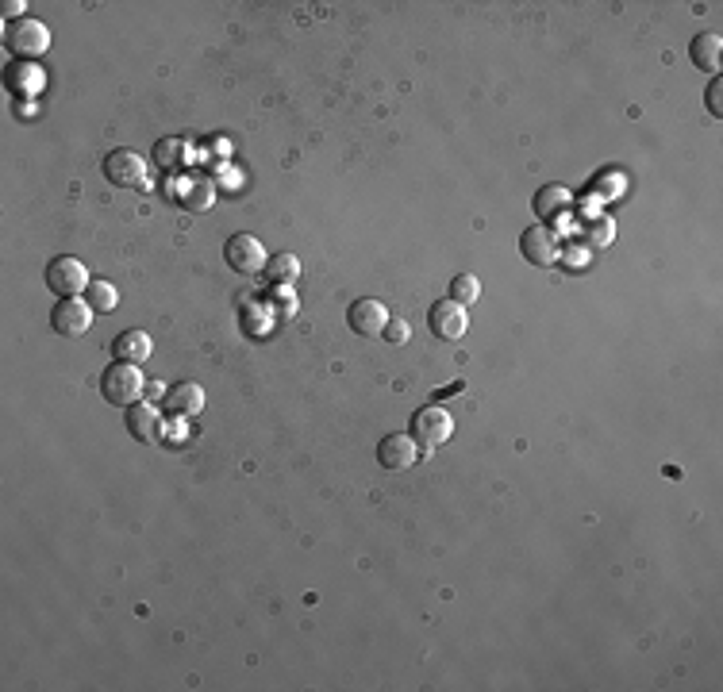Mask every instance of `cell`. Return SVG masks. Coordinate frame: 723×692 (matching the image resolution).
I'll return each instance as SVG.
<instances>
[{
    "label": "cell",
    "instance_id": "obj_1",
    "mask_svg": "<svg viewBox=\"0 0 723 692\" xmlns=\"http://www.w3.org/2000/svg\"><path fill=\"white\" fill-rule=\"evenodd\" d=\"M100 393L108 404H116V408H131V404H139L143 393H147V377L139 366H131V362H112L104 377H100Z\"/></svg>",
    "mask_w": 723,
    "mask_h": 692
},
{
    "label": "cell",
    "instance_id": "obj_2",
    "mask_svg": "<svg viewBox=\"0 0 723 692\" xmlns=\"http://www.w3.org/2000/svg\"><path fill=\"white\" fill-rule=\"evenodd\" d=\"M4 43H8L12 54H20V58H39V54L50 47V27L43 24V20H35V16L8 20V27H4Z\"/></svg>",
    "mask_w": 723,
    "mask_h": 692
},
{
    "label": "cell",
    "instance_id": "obj_3",
    "mask_svg": "<svg viewBox=\"0 0 723 692\" xmlns=\"http://www.w3.org/2000/svg\"><path fill=\"white\" fill-rule=\"evenodd\" d=\"M450 435H454V416H450L447 408H439V404H427V408H420V412L412 416V439L424 446V450L443 446Z\"/></svg>",
    "mask_w": 723,
    "mask_h": 692
},
{
    "label": "cell",
    "instance_id": "obj_4",
    "mask_svg": "<svg viewBox=\"0 0 723 692\" xmlns=\"http://www.w3.org/2000/svg\"><path fill=\"white\" fill-rule=\"evenodd\" d=\"M93 308H89V300H77V297H66L54 304V312H50V327L62 335V339H81L89 327H93Z\"/></svg>",
    "mask_w": 723,
    "mask_h": 692
},
{
    "label": "cell",
    "instance_id": "obj_5",
    "mask_svg": "<svg viewBox=\"0 0 723 692\" xmlns=\"http://www.w3.org/2000/svg\"><path fill=\"white\" fill-rule=\"evenodd\" d=\"M104 177L120 189H143L147 185V158L135 150H112L104 158Z\"/></svg>",
    "mask_w": 723,
    "mask_h": 692
},
{
    "label": "cell",
    "instance_id": "obj_6",
    "mask_svg": "<svg viewBox=\"0 0 723 692\" xmlns=\"http://www.w3.org/2000/svg\"><path fill=\"white\" fill-rule=\"evenodd\" d=\"M427 327H431V335L435 339H443V343H458L466 331H470V316H466V308L462 304H454V300H439V304H431V312H427Z\"/></svg>",
    "mask_w": 723,
    "mask_h": 692
},
{
    "label": "cell",
    "instance_id": "obj_7",
    "mask_svg": "<svg viewBox=\"0 0 723 692\" xmlns=\"http://www.w3.org/2000/svg\"><path fill=\"white\" fill-rule=\"evenodd\" d=\"M93 281H89V270H85V262H77V258H54L47 266V289L50 293H58V297H77V293H85Z\"/></svg>",
    "mask_w": 723,
    "mask_h": 692
},
{
    "label": "cell",
    "instance_id": "obj_8",
    "mask_svg": "<svg viewBox=\"0 0 723 692\" xmlns=\"http://www.w3.org/2000/svg\"><path fill=\"white\" fill-rule=\"evenodd\" d=\"M224 258H227V266L235 273H262L266 270V247L254 239V235H231L227 239V247H224Z\"/></svg>",
    "mask_w": 723,
    "mask_h": 692
},
{
    "label": "cell",
    "instance_id": "obj_9",
    "mask_svg": "<svg viewBox=\"0 0 723 692\" xmlns=\"http://www.w3.org/2000/svg\"><path fill=\"white\" fill-rule=\"evenodd\" d=\"M520 254H524L531 266H554L558 258H562V247H558V235L550 231L547 223H539V227H527L524 235H520Z\"/></svg>",
    "mask_w": 723,
    "mask_h": 692
},
{
    "label": "cell",
    "instance_id": "obj_10",
    "mask_svg": "<svg viewBox=\"0 0 723 692\" xmlns=\"http://www.w3.org/2000/svg\"><path fill=\"white\" fill-rule=\"evenodd\" d=\"M416 458H420V443H416L412 435H385V439L377 443V462H381V470L404 473L416 466Z\"/></svg>",
    "mask_w": 723,
    "mask_h": 692
},
{
    "label": "cell",
    "instance_id": "obj_11",
    "mask_svg": "<svg viewBox=\"0 0 723 692\" xmlns=\"http://www.w3.org/2000/svg\"><path fill=\"white\" fill-rule=\"evenodd\" d=\"M347 320H350V327H354L358 335L374 339V335H385V327H389V320H393V316H389V308H385L381 300L362 297V300H354V304H350Z\"/></svg>",
    "mask_w": 723,
    "mask_h": 692
},
{
    "label": "cell",
    "instance_id": "obj_12",
    "mask_svg": "<svg viewBox=\"0 0 723 692\" xmlns=\"http://www.w3.org/2000/svg\"><path fill=\"white\" fill-rule=\"evenodd\" d=\"M127 435L135 439V443H158L162 439V412L147 404V400H139V404H131L127 408Z\"/></svg>",
    "mask_w": 723,
    "mask_h": 692
},
{
    "label": "cell",
    "instance_id": "obj_13",
    "mask_svg": "<svg viewBox=\"0 0 723 692\" xmlns=\"http://www.w3.org/2000/svg\"><path fill=\"white\" fill-rule=\"evenodd\" d=\"M162 408H170V416H181V420H193L204 412V389H200L197 381H177L166 389V400H162Z\"/></svg>",
    "mask_w": 723,
    "mask_h": 692
},
{
    "label": "cell",
    "instance_id": "obj_14",
    "mask_svg": "<svg viewBox=\"0 0 723 692\" xmlns=\"http://www.w3.org/2000/svg\"><path fill=\"white\" fill-rule=\"evenodd\" d=\"M574 212V193L566 185H547L535 193V216L539 220H562Z\"/></svg>",
    "mask_w": 723,
    "mask_h": 692
},
{
    "label": "cell",
    "instance_id": "obj_15",
    "mask_svg": "<svg viewBox=\"0 0 723 692\" xmlns=\"http://www.w3.org/2000/svg\"><path fill=\"white\" fill-rule=\"evenodd\" d=\"M689 58H693V66L697 70H708V74H716L723 62V39L716 31H704L697 35L693 43H689Z\"/></svg>",
    "mask_w": 723,
    "mask_h": 692
},
{
    "label": "cell",
    "instance_id": "obj_16",
    "mask_svg": "<svg viewBox=\"0 0 723 692\" xmlns=\"http://www.w3.org/2000/svg\"><path fill=\"white\" fill-rule=\"evenodd\" d=\"M174 197H177L181 208H189V212H204V208H212L216 189H212V181H208V177H185V181L177 185Z\"/></svg>",
    "mask_w": 723,
    "mask_h": 692
},
{
    "label": "cell",
    "instance_id": "obj_17",
    "mask_svg": "<svg viewBox=\"0 0 723 692\" xmlns=\"http://www.w3.org/2000/svg\"><path fill=\"white\" fill-rule=\"evenodd\" d=\"M150 350H154V339H150L147 331H124V335L116 339V362L139 366V362L150 358Z\"/></svg>",
    "mask_w": 723,
    "mask_h": 692
},
{
    "label": "cell",
    "instance_id": "obj_18",
    "mask_svg": "<svg viewBox=\"0 0 723 692\" xmlns=\"http://www.w3.org/2000/svg\"><path fill=\"white\" fill-rule=\"evenodd\" d=\"M150 162L154 166H162V170H181L185 162H189V143L185 139H158L154 143V154H150Z\"/></svg>",
    "mask_w": 723,
    "mask_h": 692
},
{
    "label": "cell",
    "instance_id": "obj_19",
    "mask_svg": "<svg viewBox=\"0 0 723 692\" xmlns=\"http://www.w3.org/2000/svg\"><path fill=\"white\" fill-rule=\"evenodd\" d=\"M266 273H270V281H274V285H297L300 281L297 254H274V258L266 262Z\"/></svg>",
    "mask_w": 723,
    "mask_h": 692
},
{
    "label": "cell",
    "instance_id": "obj_20",
    "mask_svg": "<svg viewBox=\"0 0 723 692\" xmlns=\"http://www.w3.org/2000/svg\"><path fill=\"white\" fill-rule=\"evenodd\" d=\"M85 300H89L93 312H112V308L120 304V293H116V285H108V281H93V285L85 289Z\"/></svg>",
    "mask_w": 723,
    "mask_h": 692
},
{
    "label": "cell",
    "instance_id": "obj_21",
    "mask_svg": "<svg viewBox=\"0 0 723 692\" xmlns=\"http://www.w3.org/2000/svg\"><path fill=\"white\" fill-rule=\"evenodd\" d=\"M477 297H481V285H477L474 273H458V277L450 281V300H454V304L470 308V304H474Z\"/></svg>",
    "mask_w": 723,
    "mask_h": 692
},
{
    "label": "cell",
    "instance_id": "obj_22",
    "mask_svg": "<svg viewBox=\"0 0 723 692\" xmlns=\"http://www.w3.org/2000/svg\"><path fill=\"white\" fill-rule=\"evenodd\" d=\"M616 239V227H612V220H589L585 223V243L589 247H608Z\"/></svg>",
    "mask_w": 723,
    "mask_h": 692
},
{
    "label": "cell",
    "instance_id": "obj_23",
    "mask_svg": "<svg viewBox=\"0 0 723 692\" xmlns=\"http://www.w3.org/2000/svg\"><path fill=\"white\" fill-rule=\"evenodd\" d=\"M8 81H12V89H20V93H31V89H39V85H43V77L35 74V66H27V74H20V66H16V70H12V74H8Z\"/></svg>",
    "mask_w": 723,
    "mask_h": 692
},
{
    "label": "cell",
    "instance_id": "obj_24",
    "mask_svg": "<svg viewBox=\"0 0 723 692\" xmlns=\"http://www.w3.org/2000/svg\"><path fill=\"white\" fill-rule=\"evenodd\" d=\"M385 339H389L393 346H404V343H408V323L400 320V316H393V320H389V327H385Z\"/></svg>",
    "mask_w": 723,
    "mask_h": 692
},
{
    "label": "cell",
    "instance_id": "obj_25",
    "mask_svg": "<svg viewBox=\"0 0 723 692\" xmlns=\"http://www.w3.org/2000/svg\"><path fill=\"white\" fill-rule=\"evenodd\" d=\"M708 112H712V116H723V77H716V81L708 85Z\"/></svg>",
    "mask_w": 723,
    "mask_h": 692
}]
</instances>
